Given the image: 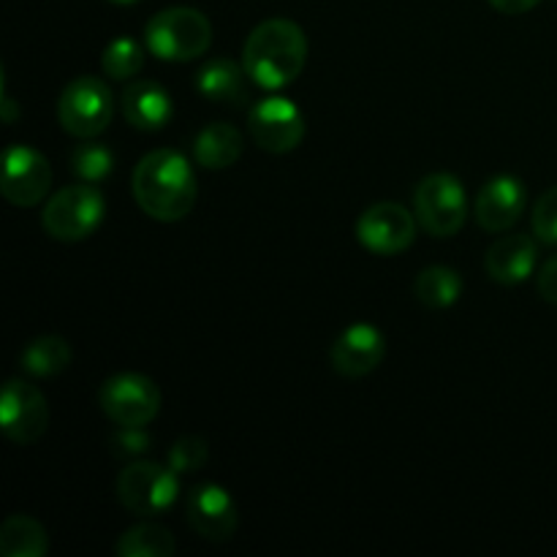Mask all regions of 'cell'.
I'll use <instances>...</instances> for the list:
<instances>
[{"mask_svg": "<svg viewBox=\"0 0 557 557\" xmlns=\"http://www.w3.org/2000/svg\"><path fill=\"white\" fill-rule=\"evenodd\" d=\"M123 114L134 128L161 131L174 117L172 96L158 82L136 79L123 90Z\"/></svg>", "mask_w": 557, "mask_h": 557, "instance_id": "ac0fdd59", "label": "cell"}, {"mask_svg": "<svg viewBox=\"0 0 557 557\" xmlns=\"http://www.w3.org/2000/svg\"><path fill=\"white\" fill-rule=\"evenodd\" d=\"M71 172L82 183H103L114 172V156L107 145L96 139H82L71 152Z\"/></svg>", "mask_w": 557, "mask_h": 557, "instance_id": "cb8c5ba5", "label": "cell"}, {"mask_svg": "<svg viewBox=\"0 0 557 557\" xmlns=\"http://www.w3.org/2000/svg\"><path fill=\"white\" fill-rule=\"evenodd\" d=\"M58 120L76 139H96L112 123V90L98 76H76L58 101Z\"/></svg>", "mask_w": 557, "mask_h": 557, "instance_id": "52a82bcc", "label": "cell"}, {"mask_svg": "<svg viewBox=\"0 0 557 557\" xmlns=\"http://www.w3.org/2000/svg\"><path fill=\"white\" fill-rule=\"evenodd\" d=\"M212 44V25L199 9L172 5L147 22L145 47L163 63H188L201 58Z\"/></svg>", "mask_w": 557, "mask_h": 557, "instance_id": "3957f363", "label": "cell"}, {"mask_svg": "<svg viewBox=\"0 0 557 557\" xmlns=\"http://www.w3.org/2000/svg\"><path fill=\"white\" fill-rule=\"evenodd\" d=\"M413 294L430 310L451 308L462 297V277L451 267H428V270L419 272L417 283H413Z\"/></svg>", "mask_w": 557, "mask_h": 557, "instance_id": "7402d4cb", "label": "cell"}, {"mask_svg": "<svg viewBox=\"0 0 557 557\" xmlns=\"http://www.w3.org/2000/svg\"><path fill=\"white\" fill-rule=\"evenodd\" d=\"M52 188V166L47 156L27 145H11L3 163L0 194L14 207H36Z\"/></svg>", "mask_w": 557, "mask_h": 557, "instance_id": "7c38bea8", "label": "cell"}, {"mask_svg": "<svg viewBox=\"0 0 557 557\" xmlns=\"http://www.w3.org/2000/svg\"><path fill=\"white\" fill-rule=\"evenodd\" d=\"M533 232L542 243L557 245V185L549 188L533 207Z\"/></svg>", "mask_w": 557, "mask_h": 557, "instance_id": "83f0119b", "label": "cell"}, {"mask_svg": "<svg viewBox=\"0 0 557 557\" xmlns=\"http://www.w3.org/2000/svg\"><path fill=\"white\" fill-rule=\"evenodd\" d=\"M525 183L515 174H498L479 190L476 201H473V215L484 232H509L525 212Z\"/></svg>", "mask_w": 557, "mask_h": 557, "instance_id": "5bb4252c", "label": "cell"}, {"mask_svg": "<svg viewBox=\"0 0 557 557\" xmlns=\"http://www.w3.org/2000/svg\"><path fill=\"white\" fill-rule=\"evenodd\" d=\"M49 428V406L36 384L11 379L0 397V430L9 441L30 446L44 438Z\"/></svg>", "mask_w": 557, "mask_h": 557, "instance_id": "30bf717a", "label": "cell"}, {"mask_svg": "<svg viewBox=\"0 0 557 557\" xmlns=\"http://www.w3.org/2000/svg\"><path fill=\"white\" fill-rule=\"evenodd\" d=\"M248 131L256 145L272 156H286L297 150L305 139V114L292 98H261L248 112Z\"/></svg>", "mask_w": 557, "mask_h": 557, "instance_id": "9c48e42d", "label": "cell"}, {"mask_svg": "<svg viewBox=\"0 0 557 557\" xmlns=\"http://www.w3.org/2000/svg\"><path fill=\"white\" fill-rule=\"evenodd\" d=\"M539 245L528 234H504L484 256L487 275L500 286H517L536 272Z\"/></svg>", "mask_w": 557, "mask_h": 557, "instance_id": "e0dca14e", "label": "cell"}, {"mask_svg": "<svg viewBox=\"0 0 557 557\" xmlns=\"http://www.w3.org/2000/svg\"><path fill=\"white\" fill-rule=\"evenodd\" d=\"M413 215L430 237H455L468 218L466 185L449 172L428 174L413 190Z\"/></svg>", "mask_w": 557, "mask_h": 557, "instance_id": "5b68a950", "label": "cell"}, {"mask_svg": "<svg viewBox=\"0 0 557 557\" xmlns=\"http://www.w3.org/2000/svg\"><path fill=\"white\" fill-rule=\"evenodd\" d=\"M101 65L103 74H107L109 79H134V76L145 69V47L128 36L114 38V41L107 44V49H103Z\"/></svg>", "mask_w": 557, "mask_h": 557, "instance_id": "d4e9b609", "label": "cell"}, {"mask_svg": "<svg viewBox=\"0 0 557 557\" xmlns=\"http://www.w3.org/2000/svg\"><path fill=\"white\" fill-rule=\"evenodd\" d=\"M98 403L114 424L147 428L161 411V389L141 373H120L103 381Z\"/></svg>", "mask_w": 557, "mask_h": 557, "instance_id": "ba28073f", "label": "cell"}, {"mask_svg": "<svg viewBox=\"0 0 557 557\" xmlns=\"http://www.w3.org/2000/svg\"><path fill=\"white\" fill-rule=\"evenodd\" d=\"M536 286H539V294L544 297V302L557 305V253L544 261V267L539 270Z\"/></svg>", "mask_w": 557, "mask_h": 557, "instance_id": "f1b7e54d", "label": "cell"}, {"mask_svg": "<svg viewBox=\"0 0 557 557\" xmlns=\"http://www.w3.org/2000/svg\"><path fill=\"white\" fill-rule=\"evenodd\" d=\"M308 63V36L292 20H264L250 30L243 49V65L261 90H283L299 79Z\"/></svg>", "mask_w": 557, "mask_h": 557, "instance_id": "7a4b0ae2", "label": "cell"}, {"mask_svg": "<svg viewBox=\"0 0 557 557\" xmlns=\"http://www.w3.org/2000/svg\"><path fill=\"white\" fill-rule=\"evenodd\" d=\"M188 525L205 542H228L239 528V509L221 484H201L188 495Z\"/></svg>", "mask_w": 557, "mask_h": 557, "instance_id": "9a60e30c", "label": "cell"}, {"mask_svg": "<svg viewBox=\"0 0 557 557\" xmlns=\"http://www.w3.org/2000/svg\"><path fill=\"white\" fill-rule=\"evenodd\" d=\"M207 457H210L207 441L199 438V435H185V438L172 444L166 455V466L180 476H190V473H199L207 466Z\"/></svg>", "mask_w": 557, "mask_h": 557, "instance_id": "484cf974", "label": "cell"}, {"mask_svg": "<svg viewBox=\"0 0 557 557\" xmlns=\"http://www.w3.org/2000/svg\"><path fill=\"white\" fill-rule=\"evenodd\" d=\"M417 215L397 201H379L357 221V239L375 256H397L417 239Z\"/></svg>", "mask_w": 557, "mask_h": 557, "instance_id": "8fae6325", "label": "cell"}, {"mask_svg": "<svg viewBox=\"0 0 557 557\" xmlns=\"http://www.w3.org/2000/svg\"><path fill=\"white\" fill-rule=\"evenodd\" d=\"M386 357V341L381 335L379 326L373 324H359L346 326V330L337 335V341L332 343V368L335 373H341L343 379H364L373 370H379V364Z\"/></svg>", "mask_w": 557, "mask_h": 557, "instance_id": "4fadbf2b", "label": "cell"}, {"mask_svg": "<svg viewBox=\"0 0 557 557\" xmlns=\"http://www.w3.org/2000/svg\"><path fill=\"white\" fill-rule=\"evenodd\" d=\"M180 473L152 460H131L117 476V498L131 515L161 517L177 504Z\"/></svg>", "mask_w": 557, "mask_h": 557, "instance_id": "8992f818", "label": "cell"}, {"mask_svg": "<svg viewBox=\"0 0 557 557\" xmlns=\"http://www.w3.org/2000/svg\"><path fill=\"white\" fill-rule=\"evenodd\" d=\"M0 553L5 557H44L49 553L47 528L27 515H14L0 525Z\"/></svg>", "mask_w": 557, "mask_h": 557, "instance_id": "ffe728a7", "label": "cell"}, {"mask_svg": "<svg viewBox=\"0 0 557 557\" xmlns=\"http://www.w3.org/2000/svg\"><path fill=\"white\" fill-rule=\"evenodd\" d=\"M250 76L245 65L234 63L232 58H212L201 63L196 71V92L212 103L223 107H245L250 101Z\"/></svg>", "mask_w": 557, "mask_h": 557, "instance_id": "2e32d148", "label": "cell"}, {"mask_svg": "<svg viewBox=\"0 0 557 557\" xmlns=\"http://www.w3.org/2000/svg\"><path fill=\"white\" fill-rule=\"evenodd\" d=\"M243 156V134L239 128L228 123H210L196 134L194 139V158L199 166L210 169H228Z\"/></svg>", "mask_w": 557, "mask_h": 557, "instance_id": "d6986e66", "label": "cell"}, {"mask_svg": "<svg viewBox=\"0 0 557 557\" xmlns=\"http://www.w3.org/2000/svg\"><path fill=\"white\" fill-rule=\"evenodd\" d=\"M103 218H107V199L101 190L92 183H76L58 190L44 205L41 226L60 243H79L98 232Z\"/></svg>", "mask_w": 557, "mask_h": 557, "instance_id": "277c9868", "label": "cell"}, {"mask_svg": "<svg viewBox=\"0 0 557 557\" xmlns=\"http://www.w3.org/2000/svg\"><path fill=\"white\" fill-rule=\"evenodd\" d=\"M542 3V0H490V5L493 9H498L500 14H525V11L536 9V5Z\"/></svg>", "mask_w": 557, "mask_h": 557, "instance_id": "f546056e", "label": "cell"}, {"mask_svg": "<svg viewBox=\"0 0 557 557\" xmlns=\"http://www.w3.org/2000/svg\"><path fill=\"white\" fill-rule=\"evenodd\" d=\"M199 183L188 158L177 150H152L134 169V199L161 223L183 221L196 205Z\"/></svg>", "mask_w": 557, "mask_h": 557, "instance_id": "6da1fadb", "label": "cell"}, {"mask_svg": "<svg viewBox=\"0 0 557 557\" xmlns=\"http://www.w3.org/2000/svg\"><path fill=\"white\" fill-rule=\"evenodd\" d=\"M177 549L172 531L158 522H139L120 533L117 555L120 557H172Z\"/></svg>", "mask_w": 557, "mask_h": 557, "instance_id": "603a6c76", "label": "cell"}, {"mask_svg": "<svg viewBox=\"0 0 557 557\" xmlns=\"http://www.w3.org/2000/svg\"><path fill=\"white\" fill-rule=\"evenodd\" d=\"M109 3H114V5H134V3H139V0H109Z\"/></svg>", "mask_w": 557, "mask_h": 557, "instance_id": "4dcf8cb0", "label": "cell"}, {"mask_svg": "<svg viewBox=\"0 0 557 557\" xmlns=\"http://www.w3.org/2000/svg\"><path fill=\"white\" fill-rule=\"evenodd\" d=\"M20 364L33 379H52L71 364V346L60 335L33 337L20 354Z\"/></svg>", "mask_w": 557, "mask_h": 557, "instance_id": "44dd1931", "label": "cell"}, {"mask_svg": "<svg viewBox=\"0 0 557 557\" xmlns=\"http://www.w3.org/2000/svg\"><path fill=\"white\" fill-rule=\"evenodd\" d=\"M109 451L120 460H139L150 451L152 435L145 428H128V424H117V428L109 433Z\"/></svg>", "mask_w": 557, "mask_h": 557, "instance_id": "4316f807", "label": "cell"}]
</instances>
